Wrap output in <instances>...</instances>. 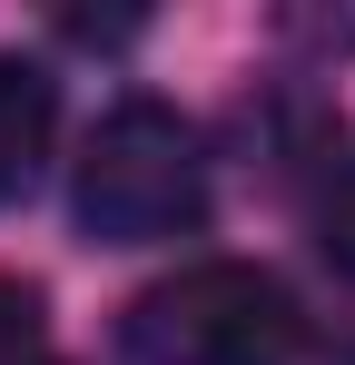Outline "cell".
Here are the masks:
<instances>
[{"label": "cell", "instance_id": "cell-1", "mask_svg": "<svg viewBox=\"0 0 355 365\" xmlns=\"http://www.w3.org/2000/svg\"><path fill=\"white\" fill-rule=\"evenodd\" d=\"M69 207L99 247H158L187 237L207 217V158H197V128L158 109V99H118L109 119L89 128L79 148V178H69Z\"/></svg>", "mask_w": 355, "mask_h": 365}, {"label": "cell", "instance_id": "cell-2", "mask_svg": "<svg viewBox=\"0 0 355 365\" xmlns=\"http://www.w3.org/2000/svg\"><path fill=\"white\" fill-rule=\"evenodd\" d=\"M306 316L247 257H197L128 306V365H296Z\"/></svg>", "mask_w": 355, "mask_h": 365}, {"label": "cell", "instance_id": "cell-5", "mask_svg": "<svg viewBox=\"0 0 355 365\" xmlns=\"http://www.w3.org/2000/svg\"><path fill=\"white\" fill-rule=\"evenodd\" d=\"M316 237H326V257H336V267L355 277V168L326 187V217H316Z\"/></svg>", "mask_w": 355, "mask_h": 365}, {"label": "cell", "instance_id": "cell-4", "mask_svg": "<svg viewBox=\"0 0 355 365\" xmlns=\"http://www.w3.org/2000/svg\"><path fill=\"white\" fill-rule=\"evenodd\" d=\"M0 365H59L50 336H40V297L0 277Z\"/></svg>", "mask_w": 355, "mask_h": 365}, {"label": "cell", "instance_id": "cell-3", "mask_svg": "<svg viewBox=\"0 0 355 365\" xmlns=\"http://www.w3.org/2000/svg\"><path fill=\"white\" fill-rule=\"evenodd\" d=\"M50 128H59V79L40 60H0V197H20L40 178Z\"/></svg>", "mask_w": 355, "mask_h": 365}]
</instances>
